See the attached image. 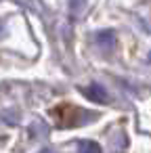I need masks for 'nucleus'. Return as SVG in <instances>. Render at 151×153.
<instances>
[{"label": "nucleus", "mask_w": 151, "mask_h": 153, "mask_svg": "<svg viewBox=\"0 0 151 153\" xmlns=\"http://www.w3.org/2000/svg\"><path fill=\"white\" fill-rule=\"evenodd\" d=\"M82 94L88 99V101H92V103H107L109 101V94H107V90L101 86V84H88L84 90H82Z\"/></svg>", "instance_id": "nucleus-1"}, {"label": "nucleus", "mask_w": 151, "mask_h": 153, "mask_svg": "<svg viewBox=\"0 0 151 153\" xmlns=\"http://www.w3.org/2000/svg\"><path fill=\"white\" fill-rule=\"evenodd\" d=\"M97 44H99L101 48H105V51H111V48L115 46V34H113L111 30L99 32V34H97Z\"/></svg>", "instance_id": "nucleus-2"}, {"label": "nucleus", "mask_w": 151, "mask_h": 153, "mask_svg": "<svg viewBox=\"0 0 151 153\" xmlns=\"http://www.w3.org/2000/svg\"><path fill=\"white\" fill-rule=\"evenodd\" d=\"M78 153H101V147H99V143H94V140H80Z\"/></svg>", "instance_id": "nucleus-3"}, {"label": "nucleus", "mask_w": 151, "mask_h": 153, "mask_svg": "<svg viewBox=\"0 0 151 153\" xmlns=\"http://www.w3.org/2000/svg\"><path fill=\"white\" fill-rule=\"evenodd\" d=\"M84 7H86V0H69V11H71L74 15L82 13Z\"/></svg>", "instance_id": "nucleus-4"}]
</instances>
